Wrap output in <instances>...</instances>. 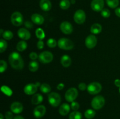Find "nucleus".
<instances>
[{"mask_svg":"<svg viewBox=\"0 0 120 119\" xmlns=\"http://www.w3.org/2000/svg\"><path fill=\"white\" fill-rule=\"evenodd\" d=\"M102 31V26L99 23H94L92 24L90 28V32L93 34L97 35V34L100 33Z\"/></svg>","mask_w":120,"mask_h":119,"instance_id":"22","label":"nucleus"},{"mask_svg":"<svg viewBox=\"0 0 120 119\" xmlns=\"http://www.w3.org/2000/svg\"><path fill=\"white\" fill-rule=\"evenodd\" d=\"M107 5L111 8H116L118 6L120 3L119 0H106Z\"/></svg>","mask_w":120,"mask_h":119,"instance_id":"27","label":"nucleus"},{"mask_svg":"<svg viewBox=\"0 0 120 119\" xmlns=\"http://www.w3.org/2000/svg\"><path fill=\"white\" fill-rule=\"evenodd\" d=\"M38 57H39V56H38V54L35 52H32L29 54V58L32 61H34L37 59Z\"/></svg>","mask_w":120,"mask_h":119,"instance_id":"40","label":"nucleus"},{"mask_svg":"<svg viewBox=\"0 0 120 119\" xmlns=\"http://www.w3.org/2000/svg\"><path fill=\"white\" fill-rule=\"evenodd\" d=\"M9 64L14 69L21 70L24 66V63L21 55L17 52H12L8 57Z\"/></svg>","mask_w":120,"mask_h":119,"instance_id":"1","label":"nucleus"},{"mask_svg":"<svg viewBox=\"0 0 120 119\" xmlns=\"http://www.w3.org/2000/svg\"><path fill=\"white\" fill-rule=\"evenodd\" d=\"M1 91L4 94L9 96H11L12 94V91L7 86H5V85L2 86L1 87Z\"/></svg>","mask_w":120,"mask_h":119,"instance_id":"33","label":"nucleus"},{"mask_svg":"<svg viewBox=\"0 0 120 119\" xmlns=\"http://www.w3.org/2000/svg\"><path fill=\"white\" fill-rule=\"evenodd\" d=\"M27 46H28V44H27L26 42L24 40H21L19 42L16 44V49L18 51L22 52L26 49Z\"/></svg>","mask_w":120,"mask_h":119,"instance_id":"23","label":"nucleus"},{"mask_svg":"<svg viewBox=\"0 0 120 119\" xmlns=\"http://www.w3.org/2000/svg\"><path fill=\"white\" fill-rule=\"evenodd\" d=\"M79 94L78 91L75 88H70L65 93V99L68 102H72L75 100V99L77 98Z\"/></svg>","mask_w":120,"mask_h":119,"instance_id":"7","label":"nucleus"},{"mask_svg":"<svg viewBox=\"0 0 120 119\" xmlns=\"http://www.w3.org/2000/svg\"><path fill=\"white\" fill-rule=\"evenodd\" d=\"M39 5L41 9L44 11H49L52 8V4L49 0H41Z\"/></svg>","mask_w":120,"mask_h":119,"instance_id":"18","label":"nucleus"},{"mask_svg":"<svg viewBox=\"0 0 120 119\" xmlns=\"http://www.w3.org/2000/svg\"><path fill=\"white\" fill-rule=\"evenodd\" d=\"M38 87L36 84H28L24 87L23 91L28 95H32L37 92Z\"/></svg>","mask_w":120,"mask_h":119,"instance_id":"13","label":"nucleus"},{"mask_svg":"<svg viewBox=\"0 0 120 119\" xmlns=\"http://www.w3.org/2000/svg\"><path fill=\"white\" fill-rule=\"evenodd\" d=\"M57 44V43L56 42V40L54 38H49L47 41V45L50 48H54L56 46Z\"/></svg>","mask_w":120,"mask_h":119,"instance_id":"34","label":"nucleus"},{"mask_svg":"<svg viewBox=\"0 0 120 119\" xmlns=\"http://www.w3.org/2000/svg\"><path fill=\"white\" fill-rule=\"evenodd\" d=\"M37 47L39 50H41V49H42L44 47V43L42 41V40H39L38 41V42L37 43Z\"/></svg>","mask_w":120,"mask_h":119,"instance_id":"42","label":"nucleus"},{"mask_svg":"<svg viewBox=\"0 0 120 119\" xmlns=\"http://www.w3.org/2000/svg\"></svg>","mask_w":120,"mask_h":119,"instance_id":"50","label":"nucleus"},{"mask_svg":"<svg viewBox=\"0 0 120 119\" xmlns=\"http://www.w3.org/2000/svg\"><path fill=\"white\" fill-rule=\"evenodd\" d=\"M57 46L62 50H70L73 49L74 43L69 38H61L57 42Z\"/></svg>","mask_w":120,"mask_h":119,"instance_id":"2","label":"nucleus"},{"mask_svg":"<svg viewBox=\"0 0 120 119\" xmlns=\"http://www.w3.org/2000/svg\"><path fill=\"white\" fill-rule=\"evenodd\" d=\"M29 70L31 72H36L39 69V64L36 61H32L29 64Z\"/></svg>","mask_w":120,"mask_h":119,"instance_id":"24","label":"nucleus"},{"mask_svg":"<svg viewBox=\"0 0 120 119\" xmlns=\"http://www.w3.org/2000/svg\"><path fill=\"white\" fill-rule=\"evenodd\" d=\"M46 108L44 105H39L36 106L34 110V115L36 118H41L45 114Z\"/></svg>","mask_w":120,"mask_h":119,"instance_id":"14","label":"nucleus"},{"mask_svg":"<svg viewBox=\"0 0 120 119\" xmlns=\"http://www.w3.org/2000/svg\"><path fill=\"white\" fill-rule=\"evenodd\" d=\"M74 21L77 24H83L84 23L86 18L85 12L82 9H79L76 10L74 14Z\"/></svg>","mask_w":120,"mask_h":119,"instance_id":"9","label":"nucleus"},{"mask_svg":"<svg viewBox=\"0 0 120 119\" xmlns=\"http://www.w3.org/2000/svg\"><path fill=\"white\" fill-rule=\"evenodd\" d=\"M35 35L37 38H38L39 40H43L45 37V33L43 29L41 28H38L35 32Z\"/></svg>","mask_w":120,"mask_h":119,"instance_id":"30","label":"nucleus"},{"mask_svg":"<svg viewBox=\"0 0 120 119\" xmlns=\"http://www.w3.org/2000/svg\"><path fill=\"white\" fill-rule=\"evenodd\" d=\"M78 88L80 90L83 91H84V90L86 89L87 88V86L86 84L85 83L81 82L79 84Z\"/></svg>","mask_w":120,"mask_h":119,"instance_id":"38","label":"nucleus"},{"mask_svg":"<svg viewBox=\"0 0 120 119\" xmlns=\"http://www.w3.org/2000/svg\"><path fill=\"white\" fill-rule=\"evenodd\" d=\"M87 92L90 94H96L101 91L102 86L99 82H91L87 88Z\"/></svg>","mask_w":120,"mask_h":119,"instance_id":"6","label":"nucleus"},{"mask_svg":"<svg viewBox=\"0 0 120 119\" xmlns=\"http://www.w3.org/2000/svg\"><path fill=\"white\" fill-rule=\"evenodd\" d=\"M39 61L43 64H48L52 61L53 59V55L50 51H45L40 53L39 55Z\"/></svg>","mask_w":120,"mask_h":119,"instance_id":"8","label":"nucleus"},{"mask_svg":"<svg viewBox=\"0 0 120 119\" xmlns=\"http://www.w3.org/2000/svg\"><path fill=\"white\" fill-rule=\"evenodd\" d=\"M0 119H4V116L2 114H0Z\"/></svg>","mask_w":120,"mask_h":119,"instance_id":"48","label":"nucleus"},{"mask_svg":"<svg viewBox=\"0 0 120 119\" xmlns=\"http://www.w3.org/2000/svg\"><path fill=\"white\" fill-rule=\"evenodd\" d=\"M11 21L13 25L15 26H20L23 23V18L19 12H14L11 15Z\"/></svg>","mask_w":120,"mask_h":119,"instance_id":"5","label":"nucleus"},{"mask_svg":"<svg viewBox=\"0 0 120 119\" xmlns=\"http://www.w3.org/2000/svg\"><path fill=\"white\" fill-rule=\"evenodd\" d=\"M60 29L63 33L66 35H70L73 31L72 24L68 21H64L62 22L60 25Z\"/></svg>","mask_w":120,"mask_h":119,"instance_id":"10","label":"nucleus"},{"mask_svg":"<svg viewBox=\"0 0 120 119\" xmlns=\"http://www.w3.org/2000/svg\"><path fill=\"white\" fill-rule=\"evenodd\" d=\"M70 110V105L69 104L64 103H63L60 106L59 109V114L60 115L64 116H66L69 113Z\"/></svg>","mask_w":120,"mask_h":119,"instance_id":"19","label":"nucleus"},{"mask_svg":"<svg viewBox=\"0 0 120 119\" xmlns=\"http://www.w3.org/2000/svg\"><path fill=\"white\" fill-rule=\"evenodd\" d=\"M64 84H63V83H60V84H59L58 85H57V89L58 90H59V91H60V90L63 89L64 88Z\"/></svg>","mask_w":120,"mask_h":119,"instance_id":"43","label":"nucleus"},{"mask_svg":"<svg viewBox=\"0 0 120 119\" xmlns=\"http://www.w3.org/2000/svg\"><path fill=\"white\" fill-rule=\"evenodd\" d=\"M32 22L38 25H41L44 23V18L41 15L38 14H34L31 16Z\"/></svg>","mask_w":120,"mask_h":119,"instance_id":"17","label":"nucleus"},{"mask_svg":"<svg viewBox=\"0 0 120 119\" xmlns=\"http://www.w3.org/2000/svg\"><path fill=\"white\" fill-rule=\"evenodd\" d=\"M5 117L6 119H14L13 113L11 112H7L5 114Z\"/></svg>","mask_w":120,"mask_h":119,"instance_id":"39","label":"nucleus"},{"mask_svg":"<svg viewBox=\"0 0 120 119\" xmlns=\"http://www.w3.org/2000/svg\"><path fill=\"white\" fill-rule=\"evenodd\" d=\"M115 13H116V15L118 17L120 18V8H116V10H115Z\"/></svg>","mask_w":120,"mask_h":119,"instance_id":"45","label":"nucleus"},{"mask_svg":"<svg viewBox=\"0 0 120 119\" xmlns=\"http://www.w3.org/2000/svg\"><path fill=\"white\" fill-rule=\"evenodd\" d=\"M96 116V112L93 109H87L84 113V116L87 119H91Z\"/></svg>","mask_w":120,"mask_h":119,"instance_id":"29","label":"nucleus"},{"mask_svg":"<svg viewBox=\"0 0 120 119\" xmlns=\"http://www.w3.org/2000/svg\"><path fill=\"white\" fill-rule=\"evenodd\" d=\"M105 104V99L101 95L95 96L92 99L91 102V106L95 110H99Z\"/></svg>","mask_w":120,"mask_h":119,"instance_id":"4","label":"nucleus"},{"mask_svg":"<svg viewBox=\"0 0 120 119\" xmlns=\"http://www.w3.org/2000/svg\"><path fill=\"white\" fill-rule=\"evenodd\" d=\"M104 6V0H92L91 2V8L96 12H101Z\"/></svg>","mask_w":120,"mask_h":119,"instance_id":"12","label":"nucleus"},{"mask_svg":"<svg viewBox=\"0 0 120 119\" xmlns=\"http://www.w3.org/2000/svg\"><path fill=\"white\" fill-rule=\"evenodd\" d=\"M114 84L117 87L120 88V79H116L114 81Z\"/></svg>","mask_w":120,"mask_h":119,"instance_id":"44","label":"nucleus"},{"mask_svg":"<svg viewBox=\"0 0 120 119\" xmlns=\"http://www.w3.org/2000/svg\"><path fill=\"white\" fill-rule=\"evenodd\" d=\"M101 15L104 18H109L110 16L111 13H110V11L109 9L105 8V9H103L101 11Z\"/></svg>","mask_w":120,"mask_h":119,"instance_id":"36","label":"nucleus"},{"mask_svg":"<svg viewBox=\"0 0 120 119\" xmlns=\"http://www.w3.org/2000/svg\"><path fill=\"white\" fill-rule=\"evenodd\" d=\"M18 36L23 40H27L30 38L31 35H30V32L26 29L20 28L18 30Z\"/></svg>","mask_w":120,"mask_h":119,"instance_id":"16","label":"nucleus"},{"mask_svg":"<svg viewBox=\"0 0 120 119\" xmlns=\"http://www.w3.org/2000/svg\"><path fill=\"white\" fill-rule=\"evenodd\" d=\"M24 24L25 26L28 29H32L34 27L32 22H30V21H26L24 22Z\"/></svg>","mask_w":120,"mask_h":119,"instance_id":"41","label":"nucleus"},{"mask_svg":"<svg viewBox=\"0 0 120 119\" xmlns=\"http://www.w3.org/2000/svg\"><path fill=\"white\" fill-rule=\"evenodd\" d=\"M60 95L56 92H50L48 94V101L49 104L53 107H57L60 105L61 103Z\"/></svg>","mask_w":120,"mask_h":119,"instance_id":"3","label":"nucleus"},{"mask_svg":"<svg viewBox=\"0 0 120 119\" xmlns=\"http://www.w3.org/2000/svg\"><path fill=\"white\" fill-rule=\"evenodd\" d=\"M7 68V64L5 61L1 60L0 61V72L1 73L4 72Z\"/></svg>","mask_w":120,"mask_h":119,"instance_id":"35","label":"nucleus"},{"mask_svg":"<svg viewBox=\"0 0 120 119\" xmlns=\"http://www.w3.org/2000/svg\"><path fill=\"white\" fill-rule=\"evenodd\" d=\"M40 90L43 93H49L51 91V87L49 84L43 83L40 86Z\"/></svg>","mask_w":120,"mask_h":119,"instance_id":"25","label":"nucleus"},{"mask_svg":"<svg viewBox=\"0 0 120 119\" xmlns=\"http://www.w3.org/2000/svg\"><path fill=\"white\" fill-rule=\"evenodd\" d=\"M4 32V31L3 30V29H1V30H0V35H1V36H2Z\"/></svg>","mask_w":120,"mask_h":119,"instance_id":"47","label":"nucleus"},{"mask_svg":"<svg viewBox=\"0 0 120 119\" xmlns=\"http://www.w3.org/2000/svg\"><path fill=\"white\" fill-rule=\"evenodd\" d=\"M43 100V96L40 93H36L32 96L31 99L32 103L34 105H38L39 104L41 103Z\"/></svg>","mask_w":120,"mask_h":119,"instance_id":"21","label":"nucleus"},{"mask_svg":"<svg viewBox=\"0 0 120 119\" xmlns=\"http://www.w3.org/2000/svg\"><path fill=\"white\" fill-rule=\"evenodd\" d=\"M60 63L62 66H63L64 67H69L71 64V59L70 56L64 54L61 57Z\"/></svg>","mask_w":120,"mask_h":119,"instance_id":"20","label":"nucleus"},{"mask_svg":"<svg viewBox=\"0 0 120 119\" xmlns=\"http://www.w3.org/2000/svg\"><path fill=\"white\" fill-rule=\"evenodd\" d=\"M71 108L73 111H77L80 108V105L79 103L76 102H72L71 103Z\"/></svg>","mask_w":120,"mask_h":119,"instance_id":"37","label":"nucleus"},{"mask_svg":"<svg viewBox=\"0 0 120 119\" xmlns=\"http://www.w3.org/2000/svg\"><path fill=\"white\" fill-rule=\"evenodd\" d=\"M2 36L4 39L9 40L12 38L14 35H13V33L11 30H5V31H4Z\"/></svg>","mask_w":120,"mask_h":119,"instance_id":"31","label":"nucleus"},{"mask_svg":"<svg viewBox=\"0 0 120 119\" xmlns=\"http://www.w3.org/2000/svg\"><path fill=\"white\" fill-rule=\"evenodd\" d=\"M71 3L73 4H75V0H71Z\"/></svg>","mask_w":120,"mask_h":119,"instance_id":"49","label":"nucleus"},{"mask_svg":"<svg viewBox=\"0 0 120 119\" xmlns=\"http://www.w3.org/2000/svg\"><path fill=\"white\" fill-rule=\"evenodd\" d=\"M97 43V38L94 35H90L86 37L85 40V45L88 49H91L96 46Z\"/></svg>","mask_w":120,"mask_h":119,"instance_id":"11","label":"nucleus"},{"mask_svg":"<svg viewBox=\"0 0 120 119\" xmlns=\"http://www.w3.org/2000/svg\"><path fill=\"white\" fill-rule=\"evenodd\" d=\"M14 119H25L23 117L21 116H16L15 117H14Z\"/></svg>","mask_w":120,"mask_h":119,"instance_id":"46","label":"nucleus"},{"mask_svg":"<svg viewBox=\"0 0 120 119\" xmlns=\"http://www.w3.org/2000/svg\"><path fill=\"white\" fill-rule=\"evenodd\" d=\"M23 105L18 102H15L11 105V110L15 114H19L23 111Z\"/></svg>","mask_w":120,"mask_h":119,"instance_id":"15","label":"nucleus"},{"mask_svg":"<svg viewBox=\"0 0 120 119\" xmlns=\"http://www.w3.org/2000/svg\"><path fill=\"white\" fill-rule=\"evenodd\" d=\"M82 114L78 111H73L69 114V119H82Z\"/></svg>","mask_w":120,"mask_h":119,"instance_id":"28","label":"nucleus"},{"mask_svg":"<svg viewBox=\"0 0 120 119\" xmlns=\"http://www.w3.org/2000/svg\"><path fill=\"white\" fill-rule=\"evenodd\" d=\"M59 7L63 10L69 9L70 7V2L69 0H61L59 4Z\"/></svg>","mask_w":120,"mask_h":119,"instance_id":"26","label":"nucleus"},{"mask_svg":"<svg viewBox=\"0 0 120 119\" xmlns=\"http://www.w3.org/2000/svg\"><path fill=\"white\" fill-rule=\"evenodd\" d=\"M7 46H8V44H7V42L5 40V39H2L1 38L0 39V52H3L7 49Z\"/></svg>","mask_w":120,"mask_h":119,"instance_id":"32","label":"nucleus"}]
</instances>
